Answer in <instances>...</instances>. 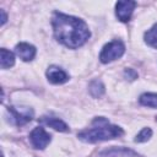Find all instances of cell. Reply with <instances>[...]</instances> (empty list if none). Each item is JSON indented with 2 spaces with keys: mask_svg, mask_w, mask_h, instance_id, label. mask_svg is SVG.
<instances>
[{
  "mask_svg": "<svg viewBox=\"0 0 157 157\" xmlns=\"http://www.w3.org/2000/svg\"><path fill=\"white\" fill-rule=\"evenodd\" d=\"M90 92L94 98L101 97L104 93V86L99 80H93L90 83Z\"/></svg>",
  "mask_w": 157,
  "mask_h": 157,
  "instance_id": "14",
  "label": "cell"
},
{
  "mask_svg": "<svg viewBox=\"0 0 157 157\" xmlns=\"http://www.w3.org/2000/svg\"><path fill=\"white\" fill-rule=\"evenodd\" d=\"M40 121L44 123V124H47V125H49L50 128H53V129H55V130H58V131H63V132L69 131V126H67L63 120H60L59 118L43 117V118H40Z\"/></svg>",
  "mask_w": 157,
  "mask_h": 157,
  "instance_id": "9",
  "label": "cell"
},
{
  "mask_svg": "<svg viewBox=\"0 0 157 157\" xmlns=\"http://www.w3.org/2000/svg\"><path fill=\"white\" fill-rule=\"evenodd\" d=\"M145 42H146L150 47L157 49V23H155V25L152 26V28H150V29L145 33Z\"/></svg>",
  "mask_w": 157,
  "mask_h": 157,
  "instance_id": "12",
  "label": "cell"
},
{
  "mask_svg": "<svg viewBox=\"0 0 157 157\" xmlns=\"http://www.w3.org/2000/svg\"><path fill=\"white\" fill-rule=\"evenodd\" d=\"M52 25L55 38L71 49H76L85 44L91 34L87 25L81 18L61 12H54Z\"/></svg>",
  "mask_w": 157,
  "mask_h": 157,
  "instance_id": "1",
  "label": "cell"
},
{
  "mask_svg": "<svg viewBox=\"0 0 157 157\" xmlns=\"http://www.w3.org/2000/svg\"><path fill=\"white\" fill-rule=\"evenodd\" d=\"M0 12H1V16H2V18H1V25H4V23L6 22V20H7V16H6V13H5L4 10H1Z\"/></svg>",
  "mask_w": 157,
  "mask_h": 157,
  "instance_id": "17",
  "label": "cell"
},
{
  "mask_svg": "<svg viewBox=\"0 0 157 157\" xmlns=\"http://www.w3.org/2000/svg\"><path fill=\"white\" fill-rule=\"evenodd\" d=\"M125 156H136L134 151L123 148V147H113L109 151H104L101 153V157H125Z\"/></svg>",
  "mask_w": 157,
  "mask_h": 157,
  "instance_id": "10",
  "label": "cell"
},
{
  "mask_svg": "<svg viewBox=\"0 0 157 157\" xmlns=\"http://www.w3.org/2000/svg\"><path fill=\"white\" fill-rule=\"evenodd\" d=\"M156 121H157V117H156Z\"/></svg>",
  "mask_w": 157,
  "mask_h": 157,
  "instance_id": "18",
  "label": "cell"
},
{
  "mask_svg": "<svg viewBox=\"0 0 157 157\" xmlns=\"http://www.w3.org/2000/svg\"><path fill=\"white\" fill-rule=\"evenodd\" d=\"M152 135V130L150 128H144L135 137V142H146Z\"/></svg>",
  "mask_w": 157,
  "mask_h": 157,
  "instance_id": "15",
  "label": "cell"
},
{
  "mask_svg": "<svg viewBox=\"0 0 157 157\" xmlns=\"http://www.w3.org/2000/svg\"><path fill=\"white\" fill-rule=\"evenodd\" d=\"M15 52L23 61H31L36 55V48L29 43H18L15 47Z\"/></svg>",
  "mask_w": 157,
  "mask_h": 157,
  "instance_id": "8",
  "label": "cell"
},
{
  "mask_svg": "<svg viewBox=\"0 0 157 157\" xmlns=\"http://www.w3.org/2000/svg\"><path fill=\"white\" fill-rule=\"evenodd\" d=\"M125 76L128 77L129 76V80H135L137 77V74L132 70V69H126L125 70Z\"/></svg>",
  "mask_w": 157,
  "mask_h": 157,
  "instance_id": "16",
  "label": "cell"
},
{
  "mask_svg": "<svg viewBox=\"0 0 157 157\" xmlns=\"http://www.w3.org/2000/svg\"><path fill=\"white\" fill-rule=\"evenodd\" d=\"M10 115L15 124L17 125H25L26 123L31 121L33 117V112L29 108H16V107H9Z\"/></svg>",
  "mask_w": 157,
  "mask_h": 157,
  "instance_id": "5",
  "label": "cell"
},
{
  "mask_svg": "<svg viewBox=\"0 0 157 157\" xmlns=\"http://www.w3.org/2000/svg\"><path fill=\"white\" fill-rule=\"evenodd\" d=\"M124 134L123 129L117 125H110L109 121L103 118H96L92 123V128L83 130L77 134V137L85 142H98V141H105L112 140L115 137H120Z\"/></svg>",
  "mask_w": 157,
  "mask_h": 157,
  "instance_id": "2",
  "label": "cell"
},
{
  "mask_svg": "<svg viewBox=\"0 0 157 157\" xmlns=\"http://www.w3.org/2000/svg\"><path fill=\"white\" fill-rule=\"evenodd\" d=\"M29 140L34 148L43 150L48 146V144L50 142L52 139H50V135L43 128H36L29 134Z\"/></svg>",
  "mask_w": 157,
  "mask_h": 157,
  "instance_id": "4",
  "label": "cell"
},
{
  "mask_svg": "<svg viewBox=\"0 0 157 157\" xmlns=\"http://www.w3.org/2000/svg\"><path fill=\"white\" fill-rule=\"evenodd\" d=\"M47 77L54 85L64 83V82H66L69 80L67 74L63 69H60L59 66H55V65H52V66L48 67V70H47Z\"/></svg>",
  "mask_w": 157,
  "mask_h": 157,
  "instance_id": "7",
  "label": "cell"
},
{
  "mask_svg": "<svg viewBox=\"0 0 157 157\" xmlns=\"http://www.w3.org/2000/svg\"><path fill=\"white\" fill-rule=\"evenodd\" d=\"M136 6L135 1H118L115 5V13L117 17L121 22H128L131 17V13Z\"/></svg>",
  "mask_w": 157,
  "mask_h": 157,
  "instance_id": "6",
  "label": "cell"
},
{
  "mask_svg": "<svg viewBox=\"0 0 157 157\" xmlns=\"http://www.w3.org/2000/svg\"><path fill=\"white\" fill-rule=\"evenodd\" d=\"M125 52V45L121 40H112L109 42L108 44H105L99 54V60L103 63V64H107V63H110L115 59H119Z\"/></svg>",
  "mask_w": 157,
  "mask_h": 157,
  "instance_id": "3",
  "label": "cell"
},
{
  "mask_svg": "<svg viewBox=\"0 0 157 157\" xmlns=\"http://www.w3.org/2000/svg\"><path fill=\"white\" fill-rule=\"evenodd\" d=\"M140 103L150 108H157V93H144L140 97Z\"/></svg>",
  "mask_w": 157,
  "mask_h": 157,
  "instance_id": "13",
  "label": "cell"
},
{
  "mask_svg": "<svg viewBox=\"0 0 157 157\" xmlns=\"http://www.w3.org/2000/svg\"><path fill=\"white\" fill-rule=\"evenodd\" d=\"M0 54H1V59H0L1 69H9L15 64V56H13V54L11 52H9L5 48H2L0 50Z\"/></svg>",
  "mask_w": 157,
  "mask_h": 157,
  "instance_id": "11",
  "label": "cell"
}]
</instances>
